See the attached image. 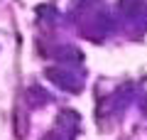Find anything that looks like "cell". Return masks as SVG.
Instances as JSON below:
<instances>
[{"label": "cell", "instance_id": "6da1fadb", "mask_svg": "<svg viewBox=\"0 0 147 140\" xmlns=\"http://www.w3.org/2000/svg\"><path fill=\"white\" fill-rule=\"evenodd\" d=\"M44 140H57V138H54V135H47V138H44Z\"/></svg>", "mask_w": 147, "mask_h": 140}]
</instances>
